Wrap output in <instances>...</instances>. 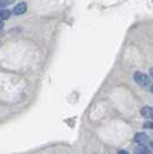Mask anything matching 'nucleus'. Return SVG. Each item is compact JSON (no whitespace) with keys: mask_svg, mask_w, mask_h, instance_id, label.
Returning <instances> with one entry per match:
<instances>
[{"mask_svg":"<svg viewBox=\"0 0 153 154\" xmlns=\"http://www.w3.org/2000/svg\"><path fill=\"white\" fill-rule=\"evenodd\" d=\"M150 149H152V151H153V141H150Z\"/></svg>","mask_w":153,"mask_h":154,"instance_id":"obj_12","label":"nucleus"},{"mask_svg":"<svg viewBox=\"0 0 153 154\" xmlns=\"http://www.w3.org/2000/svg\"><path fill=\"white\" fill-rule=\"evenodd\" d=\"M149 74H150V78H152V81H153V68L149 71Z\"/></svg>","mask_w":153,"mask_h":154,"instance_id":"obj_10","label":"nucleus"},{"mask_svg":"<svg viewBox=\"0 0 153 154\" xmlns=\"http://www.w3.org/2000/svg\"><path fill=\"white\" fill-rule=\"evenodd\" d=\"M133 81L139 85L140 88H150L152 86V78L145 72H135L133 74Z\"/></svg>","mask_w":153,"mask_h":154,"instance_id":"obj_1","label":"nucleus"},{"mask_svg":"<svg viewBox=\"0 0 153 154\" xmlns=\"http://www.w3.org/2000/svg\"><path fill=\"white\" fill-rule=\"evenodd\" d=\"M26 10H27V5H26L24 2H20V3H17V5L14 6V9L11 13L16 14V16H21V14L26 13Z\"/></svg>","mask_w":153,"mask_h":154,"instance_id":"obj_3","label":"nucleus"},{"mask_svg":"<svg viewBox=\"0 0 153 154\" xmlns=\"http://www.w3.org/2000/svg\"><path fill=\"white\" fill-rule=\"evenodd\" d=\"M11 16V11L10 10H0V21H3V20H7Z\"/></svg>","mask_w":153,"mask_h":154,"instance_id":"obj_6","label":"nucleus"},{"mask_svg":"<svg viewBox=\"0 0 153 154\" xmlns=\"http://www.w3.org/2000/svg\"><path fill=\"white\" fill-rule=\"evenodd\" d=\"M140 115H142L143 117H146V119H150V120H153V107L143 106L142 109H140Z\"/></svg>","mask_w":153,"mask_h":154,"instance_id":"obj_4","label":"nucleus"},{"mask_svg":"<svg viewBox=\"0 0 153 154\" xmlns=\"http://www.w3.org/2000/svg\"><path fill=\"white\" fill-rule=\"evenodd\" d=\"M118 154H129V151H126V150H119Z\"/></svg>","mask_w":153,"mask_h":154,"instance_id":"obj_9","label":"nucleus"},{"mask_svg":"<svg viewBox=\"0 0 153 154\" xmlns=\"http://www.w3.org/2000/svg\"><path fill=\"white\" fill-rule=\"evenodd\" d=\"M135 143H138L139 146H146L150 143V140H149V136L145 134V133H136L135 134Z\"/></svg>","mask_w":153,"mask_h":154,"instance_id":"obj_2","label":"nucleus"},{"mask_svg":"<svg viewBox=\"0 0 153 154\" xmlns=\"http://www.w3.org/2000/svg\"><path fill=\"white\" fill-rule=\"evenodd\" d=\"M149 91H150V92H152V94H153V85H152V86H150V88H149Z\"/></svg>","mask_w":153,"mask_h":154,"instance_id":"obj_11","label":"nucleus"},{"mask_svg":"<svg viewBox=\"0 0 153 154\" xmlns=\"http://www.w3.org/2000/svg\"><path fill=\"white\" fill-rule=\"evenodd\" d=\"M10 3H13V0H0V7H5Z\"/></svg>","mask_w":153,"mask_h":154,"instance_id":"obj_8","label":"nucleus"},{"mask_svg":"<svg viewBox=\"0 0 153 154\" xmlns=\"http://www.w3.org/2000/svg\"><path fill=\"white\" fill-rule=\"evenodd\" d=\"M135 154H153V151L149 149L148 146H136L135 147Z\"/></svg>","mask_w":153,"mask_h":154,"instance_id":"obj_5","label":"nucleus"},{"mask_svg":"<svg viewBox=\"0 0 153 154\" xmlns=\"http://www.w3.org/2000/svg\"><path fill=\"white\" fill-rule=\"evenodd\" d=\"M145 129H150V130H153V120H149V122H145L143 125Z\"/></svg>","mask_w":153,"mask_h":154,"instance_id":"obj_7","label":"nucleus"}]
</instances>
